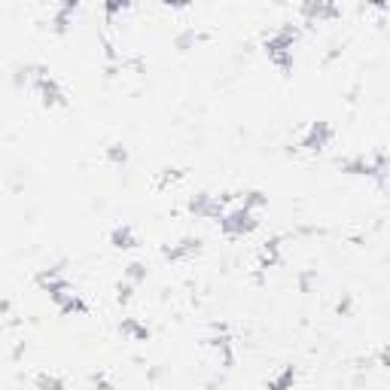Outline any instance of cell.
<instances>
[{
	"mask_svg": "<svg viewBox=\"0 0 390 390\" xmlns=\"http://www.w3.org/2000/svg\"><path fill=\"white\" fill-rule=\"evenodd\" d=\"M110 159H113V162H125L128 153H125V150H119V146H113V150H110Z\"/></svg>",
	"mask_w": 390,
	"mask_h": 390,
	"instance_id": "cell-3",
	"label": "cell"
},
{
	"mask_svg": "<svg viewBox=\"0 0 390 390\" xmlns=\"http://www.w3.org/2000/svg\"><path fill=\"white\" fill-rule=\"evenodd\" d=\"M113 244H116V247H134V235H131V229H128V226L116 229V232H113Z\"/></svg>",
	"mask_w": 390,
	"mask_h": 390,
	"instance_id": "cell-1",
	"label": "cell"
},
{
	"mask_svg": "<svg viewBox=\"0 0 390 390\" xmlns=\"http://www.w3.org/2000/svg\"><path fill=\"white\" fill-rule=\"evenodd\" d=\"M40 387H46V390H64V387H61V381H58V378H46V375H43V378H40Z\"/></svg>",
	"mask_w": 390,
	"mask_h": 390,
	"instance_id": "cell-2",
	"label": "cell"
}]
</instances>
